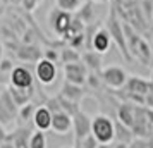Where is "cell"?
I'll return each mask as SVG.
<instances>
[{"label": "cell", "mask_w": 153, "mask_h": 148, "mask_svg": "<svg viewBox=\"0 0 153 148\" xmlns=\"http://www.w3.org/2000/svg\"><path fill=\"white\" fill-rule=\"evenodd\" d=\"M105 26H107V29H108V33H110L114 43L117 45L120 55L124 57V60L132 62L134 59H132L131 52H129V48H127L126 33H124V22H120V19H119L117 14H115V10H110V14H108V17H107V24H105Z\"/></svg>", "instance_id": "6da1fadb"}, {"label": "cell", "mask_w": 153, "mask_h": 148, "mask_svg": "<svg viewBox=\"0 0 153 148\" xmlns=\"http://www.w3.org/2000/svg\"><path fill=\"white\" fill-rule=\"evenodd\" d=\"M91 133L98 140V143H112L115 140V124L112 122L108 115L98 114L93 117Z\"/></svg>", "instance_id": "7a4b0ae2"}, {"label": "cell", "mask_w": 153, "mask_h": 148, "mask_svg": "<svg viewBox=\"0 0 153 148\" xmlns=\"http://www.w3.org/2000/svg\"><path fill=\"white\" fill-rule=\"evenodd\" d=\"M100 76H102L103 85L107 88H110V90H122L126 86V83H127V79H129V74L122 67H119V65L103 67L102 72H100Z\"/></svg>", "instance_id": "3957f363"}, {"label": "cell", "mask_w": 153, "mask_h": 148, "mask_svg": "<svg viewBox=\"0 0 153 148\" xmlns=\"http://www.w3.org/2000/svg\"><path fill=\"white\" fill-rule=\"evenodd\" d=\"M47 19H48V26L50 29L55 33V35L59 36H64L67 31H69L71 24H72V14L71 12H65V10H62V9H52L48 12V16H47Z\"/></svg>", "instance_id": "277c9868"}, {"label": "cell", "mask_w": 153, "mask_h": 148, "mask_svg": "<svg viewBox=\"0 0 153 148\" xmlns=\"http://www.w3.org/2000/svg\"><path fill=\"white\" fill-rule=\"evenodd\" d=\"M35 76L43 86L53 85L57 79V64L43 57L42 60L35 64Z\"/></svg>", "instance_id": "5b68a950"}, {"label": "cell", "mask_w": 153, "mask_h": 148, "mask_svg": "<svg viewBox=\"0 0 153 148\" xmlns=\"http://www.w3.org/2000/svg\"><path fill=\"white\" fill-rule=\"evenodd\" d=\"M88 67L83 60L74 64H64V81H69L74 85L84 86L86 85V78H88Z\"/></svg>", "instance_id": "8992f818"}, {"label": "cell", "mask_w": 153, "mask_h": 148, "mask_svg": "<svg viewBox=\"0 0 153 148\" xmlns=\"http://www.w3.org/2000/svg\"><path fill=\"white\" fill-rule=\"evenodd\" d=\"M91 124H93V117H90L84 110H77L72 115V131H74V140L84 138L91 134Z\"/></svg>", "instance_id": "52a82bcc"}, {"label": "cell", "mask_w": 153, "mask_h": 148, "mask_svg": "<svg viewBox=\"0 0 153 148\" xmlns=\"http://www.w3.org/2000/svg\"><path fill=\"white\" fill-rule=\"evenodd\" d=\"M10 85L16 86V88H33L35 86V76L28 67L16 65L10 72Z\"/></svg>", "instance_id": "ba28073f"}, {"label": "cell", "mask_w": 153, "mask_h": 148, "mask_svg": "<svg viewBox=\"0 0 153 148\" xmlns=\"http://www.w3.org/2000/svg\"><path fill=\"white\" fill-rule=\"evenodd\" d=\"M110 43H112V36L108 33L107 26H100L91 35V50H95V52L102 54V55L110 50Z\"/></svg>", "instance_id": "9c48e42d"}, {"label": "cell", "mask_w": 153, "mask_h": 148, "mask_svg": "<svg viewBox=\"0 0 153 148\" xmlns=\"http://www.w3.org/2000/svg\"><path fill=\"white\" fill-rule=\"evenodd\" d=\"M16 57L21 60V62H33L36 64L38 60L43 59V50L40 47H36L35 43L33 45H28V43H22L17 47V50L14 52Z\"/></svg>", "instance_id": "30bf717a"}, {"label": "cell", "mask_w": 153, "mask_h": 148, "mask_svg": "<svg viewBox=\"0 0 153 148\" xmlns=\"http://www.w3.org/2000/svg\"><path fill=\"white\" fill-rule=\"evenodd\" d=\"M72 129V115H69L64 110H59V112H53V117H52V131L55 134H67Z\"/></svg>", "instance_id": "8fae6325"}, {"label": "cell", "mask_w": 153, "mask_h": 148, "mask_svg": "<svg viewBox=\"0 0 153 148\" xmlns=\"http://www.w3.org/2000/svg\"><path fill=\"white\" fill-rule=\"evenodd\" d=\"M52 117H53V114H52V110L47 105L36 107L35 117H33L35 129H38V131H48V129H52Z\"/></svg>", "instance_id": "7c38bea8"}, {"label": "cell", "mask_w": 153, "mask_h": 148, "mask_svg": "<svg viewBox=\"0 0 153 148\" xmlns=\"http://www.w3.org/2000/svg\"><path fill=\"white\" fill-rule=\"evenodd\" d=\"M124 88H126V91H129V93H136V95L146 97L153 90V85H152V81H146L141 76H129Z\"/></svg>", "instance_id": "4fadbf2b"}, {"label": "cell", "mask_w": 153, "mask_h": 148, "mask_svg": "<svg viewBox=\"0 0 153 148\" xmlns=\"http://www.w3.org/2000/svg\"><path fill=\"white\" fill-rule=\"evenodd\" d=\"M33 129L28 126H19L14 129V133H9L7 141H10L14 148H29V140H31Z\"/></svg>", "instance_id": "5bb4252c"}, {"label": "cell", "mask_w": 153, "mask_h": 148, "mask_svg": "<svg viewBox=\"0 0 153 148\" xmlns=\"http://www.w3.org/2000/svg\"><path fill=\"white\" fill-rule=\"evenodd\" d=\"M117 119L120 124H124L126 127L132 129L134 119H136V107L131 105V103H120L117 109Z\"/></svg>", "instance_id": "9a60e30c"}, {"label": "cell", "mask_w": 153, "mask_h": 148, "mask_svg": "<svg viewBox=\"0 0 153 148\" xmlns=\"http://www.w3.org/2000/svg\"><path fill=\"white\" fill-rule=\"evenodd\" d=\"M7 90L10 91V95H12L14 102L19 107L29 103V102H31V98H33V95H35V86H33V88H16V86L9 85Z\"/></svg>", "instance_id": "2e32d148"}, {"label": "cell", "mask_w": 153, "mask_h": 148, "mask_svg": "<svg viewBox=\"0 0 153 148\" xmlns=\"http://www.w3.org/2000/svg\"><path fill=\"white\" fill-rule=\"evenodd\" d=\"M81 60H83L84 64H86V67H88V71H91V72H102V69H103V65H102V54H98V52H95V50H88V52H84L83 57H81Z\"/></svg>", "instance_id": "e0dca14e"}, {"label": "cell", "mask_w": 153, "mask_h": 148, "mask_svg": "<svg viewBox=\"0 0 153 148\" xmlns=\"http://www.w3.org/2000/svg\"><path fill=\"white\" fill-rule=\"evenodd\" d=\"M60 95L65 97V98L72 100V102H77V103H79V100L84 97V90H83V86L69 83V81H64L62 86H60Z\"/></svg>", "instance_id": "ac0fdd59"}, {"label": "cell", "mask_w": 153, "mask_h": 148, "mask_svg": "<svg viewBox=\"0 0 153 148\" xmlns=\"http://www.w3.org/2000/svg\"><path fill=\"white\" fill-rule=\"evenodd\" d=\"M134 59H136L139 64H143V65H148L150 60H152V47H150V43L146 42L145 38H141L139 47H138V52H136Z\"/></svg>", "instance_id": "d6986e66"}, {"label": "cell", "mask_w": 153, "mask_h": 148, "mask_svg": "<svg viewBox=\"0 0 153 148\" xmlns=\"http://www.w3.org/2000/svg\"><path fill=\"white\" fill-rule=\"evenodd\" d=\"M83 54H79L76 48L72 47H65V48L60 50V62L62 64H74V62H79L81 60Z\"/></svg>", "instance_id": "ffe728a7"}, {"label": "cell", "mask_w": 153, "mask_h": 148, "mask_svg": "<svg viewBox=\"0 0 153 148\" xmlns=\"http://www.w3.org/2000/svg\"><path fill=\"white\" fill-rule=\"evenodd\" d=\"M16 117H17V114L12 112L7 105H4L0 102V124L5 126V127H10L16 122Z\"/></svg>", "instance_id": "44dd1931"}, {"label": "cell", "mask_w": 153, "mask_h": 148, "mask_svg": "<svg viewBox=\"0 0 153 148\" xmlns=\"http://www.w3.org/2000/svg\"><path fill=\"white\" fill-rule=\"evenodd\" d=\"M81 5H83L81 0H55V7L62 9L65 12H71V14L77 12L81 9Z\"/></svg>", "instance_id": "7402d4cb"}, {"label": "cell", "mask_w": 153, "mask_h": 148, "mask_svg": "<svg viewBox=\"0 0 153 148\" xmlns=\"http://www.w3.org/2000/svg\"><path fill=\"white\" fill-rule=\"evenodd\" d=\"M35 112H36V105L33 103V102H29V103H26V105L19 107V119H21V122H24V124H28L29 120L33 122Z\"/></svg>", "instance_id": "603a6c76"}, {"label": "cell", "mask_w": 153, "mask_h": 148, "mask_svg": "<svg viewBox=\"0 0 153 148\" xmlns=\"http://www.w3.org/2000/svg\"><path fill=\"white\" fill-rule=\"evenodd\" d=\"M57 98H59L60 109H62L64 112H67L69 115H74L77 110H81V107H79V103H77V102H72V100L65 98V97H62V95H59Z\"/></svg>", "instance_id": "cb8c5ba5"}, {"label": "cell", "mask_w": 153, "mask_h": 148, "mask_svg": "<svg viewBox=\"0 0 153 148\" xmlns=\"http://www.w3.org/2000/svg\"><path fill=\"white\" fill-rule=\"evenodd\" d=\"M29 148H47V136L45 131H33L31 140H29Z\"/></svg>", "instance_id": "d4e9b609"}, {"label": "cell", "mask_w": 153, "mask_h": 148, "mask_svg": "<svg viewBox=\"0 0 153 148\" xmlns=\"http://www.w3.org/2000/svg\"><path fill=\"white\" fill-rule=\"evenodd\" d=\"M100 143L98 140L93 136V133L84 136V138H79V140H74V148H97Z\"/></svg>", "instance_id": "484cf974"}, {"label": "cell", "mask_w": 153, "mask_h": 148, "mask_svg": "<svg viewBox=\"0 0 153 148\" xmlns=\"http://www.w3.org/2000/svg\"><path fill=\"white\" fill-rule=\"evenodd\" d=\"M91 5H93V2L88 0V2L83 5V9H81V10H77V12H79V19H81L83 22L93 21V9H91Z\"/></svg>", "instance_id": "4316f807"}, {"label": "cell", "mask_w": 153, "mask_h": 148, "mask_svg": "<svg viewBox=\"0 0 153 148\" xmlns=\"http://www.w3.org/2000/svg\"><path fill=\"white\" fill-rule=\"evenodd\" d=\"M100 83H103L102 81V76L98 74V72H88V78H86V85L90 86V88H98Z\"/></svg>", "instance_id": "83f0119b"}, {"label": "cell", "mask_w": 153, "mask_h": 148, "mask_svg": "<svg viewBox=\"0 0 153 148\" xmlns=\"http://www.w3.org/2000/svg\"><path fill=\"white\" fill-rule=\"evenodd\" d=\"M43 57L57 64L59 60H60V52H59L57 48H45L43 50Z\"/></svg>", "instance_id": "f1b7e54d"}, {"label": "cell", "mask_w": 153, "mask_h": 148, "mask_svg": "<svg viewBox=\"0 0 153 148\" xmlns=\"http://www.w3.org/2000/svg\"><path fill=\"white\" fill-rule=\"evenodd\" d=\"M84 38H86V35H84V33H79V35H76L74 38H71L69 42H67V45H69V47H72V48L79 50L81 47H83Z\"/></svg>", "instance_id": "f546056e"}, {"label": "cell", "mask_w": 153, "mask_h": 148, "mask_svg": "<svg viewBox=\"0 0 153 148\" xmlns=\"http://www.w3.org/2000/svg\"><path fill=\"white\" fill-rule=\"evenodd\" d=\"M42 2L43 0H21V5H22V9H24L26 12H33Z\"/></svg>", "instance_id": "4dcf8cb0"}, {"label": "cell", "mask_w": 153, "mask_h": 148, "mask_svg": "<svg viewBox=\"0 0 153 148\" xmlns=\"http://www.w3.org/2000/svg\"><path fill=\"white\" fill-rule=\"evenodd\" d=\"M14 65H12V60L9 59H2L0 60V72H12Z\"/></svg>", "instance_id": "1f68e13d"}, {"label": "cell", "mask_w": 153, "mask_h": 148, "mask_svg": "<svg viewBox=\"0 0 153 148\" xmlns=\"http://www.w3.org/2000/svg\"><path fill=\"white\" fill-rule=\"evenodd\" d=\"M7 138H9V133H7V127L5 126H2L0 124V147L7 141Z\"/></svg>", "instance_id": "d6a6232c"}, {"label": "cell", "mask_w": 153, "mask_h": 148, "mask_svg": "<svg viewBox=\"0 0 153 148\" xmlns=\"http://www.w3.org/2000/svg\"><path fill=\"white\" fill-rule=\"evenodd\" d=\"M145 105H148V109H153V90L150 93H148V95H146L145 97Z\"/></svg>", "instance_id": "836d02e7"}, {"label": "cell", "mask_w": 153, "mask_h": 148, "mask_svg": "<svg viewBox=\"0 0 153 148\" xmlns=\"http://www.w3.org/2000/svg\"><path fill=\"white\" fill-rule=\"evenodd\" d=\"M112 148H129V145L124 143V141H120V143H117V145H112Z\"/></svg>", "instance_id": "e575fe53"}, {"label": "cell", "mask_w": 153, "mask_h": 148, "mask_svg": "<svg viewBox=\"0 0 153 148\" xmlns=\"http://www.w3.org/2000/svg\"><path fill=\"white\" fill-rule=\"evenodd\" d=\"M97 148H112V143H100Z\"/></svg>", "instance_id": "d590c367"}, {"label": "cell", "mask_w": 153, "mask_h": 148, "mask_svg": "<svg viewBox=\"0 0 153 148\" xmlns=\"http://www.w3.org/2000/svg\"><path fill=\"white\" fill-rule=\"evenodd\" d=\"M93 4H107V0H91Z\"/></svg>", "instance_id": "8d00e7d4"}, {"label": "cell", "mask_w": 153, "mask_h": 148, "mask_svg": "<svg viewBox=\"0 0 153 148\" xmlns=\"http://www.w3.org/2000/svg\"><path fill=\"white\" fill-rule=\"evenodd\" d=\"M146 147H148V148H153V140L148 141V145H146Z\"/></svg>", "instance_id": "74e56055"}, {"label": "cell", "mask_w": 153, "mask_h": 148, "mask_svg": "<svg viewBox=\"0 0 153 148\" xmlns=\"http://www.w3.org/2000/svg\"><path fill=\"white\" fill-rule=\"evenodd\" d=\"M2 4H9V2H12V0H0Z\"/></svg>", "instance_id": "f35d334b"}, {"label": "cell", "mask_w": 153, "mask_h": 148, "mask_svg": "<svg viewBox=\"0 0 153 148\" xmlns=\"http://www.w3.org/2000/svg\"><path fill=\"white\" fill-rule=\"evenodd\" d=\"M12 4H21V0H12Z\"/></svg>", "instance_id": "ab89813d"}, {"label": "cell", "mask_w": 153, "mask_h": 148, "mask_svg": "<svg viewBox=\"0 0 153 148\" xmlns=\"http://www.w3.org/2000/svg\"><path fill=\"white\" fill-rule=\"evenodd\" d=\"M0 60H2V43H0Z\"/></svg>", "instance_id": "60d3db41"}, {"label": "cell", "mask_w": 153, "mask_h": 148, "mask_svg": "<svg viewBox=\"0 0 153 148\" xmlns=\"http://www.w3.org/2000/svg\"><path fill=\"white\" fill-rule=\"evenodd\" d=\"M62 148H74V147H62Z\"/></svg>", "instance_id": "b9f144b4"}, {"label": "cell", "mask_w": 153, "mask_h": 148, "mask_svg": "<svg viewBox=\"0 0 153 148\" xmlns=\"http://www.w3.org/2000/svg\"><path fill=\"white\" fill-rule=\"evenodd\" d=\"M152 85H153V76H152Z\"/></svg>", "instance_id": "7bdbcfd3"}, {"label": "cell", "mask_w": 153, "mask_h": 148, "mask_svg": "<svg viewBox=\"0 0 153 148\" xmlns=\"http://www.w3.org/2000/svg\"><path fill=\"white\" fill-rule=\"evenodd\" d=\"M81 2H86V0H81Z\"/></svg>", "instance_id": "ee69618b"}]
</instances>
